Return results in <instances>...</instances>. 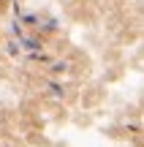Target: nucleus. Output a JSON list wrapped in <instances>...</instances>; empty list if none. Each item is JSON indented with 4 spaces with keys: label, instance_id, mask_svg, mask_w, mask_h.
Instances as JSON below:
<instances>
[{
    "label": "nucleus",
    "instance_id": "nucleus-1",
    "mask_svg": "<svg viewBox=\"0 0 144 147\" xmlns=\"http://www.w3.org/2000/svg\"><path fill=\"white\" fill-rule=\"evenodd\" d=\"M5 5H8V0H0V11H3V8H5Z\"/></svg>",
    "mask_w": 144,
    "mask_h": 147
}]
</instances>
